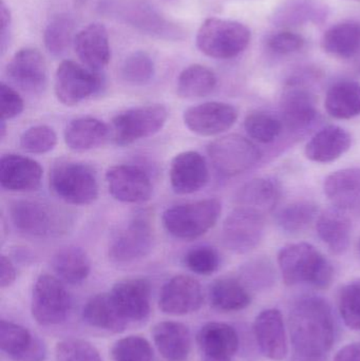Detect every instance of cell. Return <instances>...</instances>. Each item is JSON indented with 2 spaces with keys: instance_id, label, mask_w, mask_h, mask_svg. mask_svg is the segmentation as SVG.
I'll use <instances>...</instances> for the list:
<instances>
[{
  "instance_id": "obj_1",
  "label": "cell",
  "mask_w": 360,
  "mask_h": 361,
  "mask_svg": "<svg viewBox=\"0 0 360 361\" xmlns=\"http://www.w3.org/2000/svg\"><path fill=\"white\" fill-rule=\"evenodd\" d=\"M289 330L299 361H323L335 341V322L329 303L318 296L298 299L290 311Z\"/></svg>"
},
{
  "instance_id": "obj_2",
  "label": "cell",
  "mask_w": 360,
  "mask_h": 361,
  "mask_svg": "<svg viewBox=\"0 0 360 361\" xmlns=\"http://www.w3.org/2000/svg\"><path fill=\"white\" fill-rule=\"evenodd\" d=\"M278 267L287 286L309 284L319 290H325L334 280L331 262L306 242L289 244L278 254Z\"/></svg>"
},
{
  "instance_id": "obj_3",
  "label": "cell",
  "mask_w": 360,
  "mask_h": 361,
  "mask_svg": "<svg viewBox=\"0 0 360 361\" xmlns=\"http://www.w3.org/2000/svg\"><path fill=\"white\" fill-rule=\"evenodd\" d=\"M101 11L135 29L165 40H182L185 32L179 25L167 20L145 0H105Z\"/></svg>"
},
{
  "instance_id": "obj_4",
  "label": "cell",
  "mask_w": 360,
  "mask_h": 361,
  "mask_svg": "<svg viewBox=\"0 0 360 361\" xmlns=\"http://www.w3.org/2000/svg\"><path fill=\"white\" fill-rule=\"evenodd\" d=\"M221 212V202L218 199L179 204L165 210L163 225L178 239L194 240L209 233L217 224Z\"/></svg>"
},
{
  "instance_id": "obj_5",
  "label": "cell",
  "mask_w": 360,
  "mask_h": 361,
  "mask_svg": "<svg viewBox=\"0 0 360 361\" xmlns=\"http://www.w3.org/2000/svg\"><path fill=\"white\" fill-rule=\"evenodd\" d=\"M197 47L207 56L230 59L238 56L251 42L247 25L230 19L209 18L197 34Z\"/></svg>"
},
{
  "instance_id": "obj_6",
  "label": "cell",
  "mask_w": 360,
  "mask_h": 361,
  "mask_svg": "<svg viewBox=\"0 0 360 361\" xmlns=\"http://www.w3.org/2000/svg\"><path fill=\"white\" fill-rule=\"evenodd\" d=\"M50 188L71 205L87 206L99 197L97 173L84 163L61 162L50 171Z\"/></svg>"
},
{
  "instance_id": "obj_7",
  "label": "cell",
  "mask_w": 360,
  "mask_h": 361,
  "mask_svg": "<svg viewBox=\"0 0 360 361\" xmlns=\"http://www.w3.org/2000/svg\"><path fill=\"white\" fill-rule=\"evenodd\" d=\"M168 110L161 104L139 106L120 112L112 120L116 145L128 146L162 130L168 120Z\"/></svg>"
},
{
  "instance_id": "obj_8",
  "label": "cell",
  "mask_w": 360,
  "mask_h": 361,
  "mask_svg": "<svg viewBox=\"0 0 360 361\" xmlns=\"http://www.w3.org/2000/svg\"><path fill=\"white\" fill-rule=\"evenodd\" d=\"M209 159L218 173L224 177H236L255 167L262 158L259 148L240 135L219 137L207 147Z\"/></svg>"
},
{
  "instance_id": "obj_9",
  "label": "cell",
  "mask_w": 360,
  "mask_h": 361,
  "mask_svg": "<svg viewBox=\"0 0 360 361\" xmlns=\"http://www.w3.org/2000/svg\"><path fill=\"white\" fill-rule=\"evenodd\" d=\"M72 299L63 281L54 276H39L32 292L31 311L40 326H56L67 319Z\"/></svg>"
},
{
  "instance_id": "obj_10",
  "label": "cell",
  "mask_w": 360,
  "mask_h": 361,
  "mask_svg": "<svg viewBox=\"0 0 360 361\" xmlns=\"http://www.w3.org/2000/svg\"><path fill=\"white\" fill-rule=\"evenodd\" d=\"M264 231V214L249 208L237 207L224 221L222 241L230 252L247 254L259 245L263 239Z\"/></svg>"
},
{
  "instance_id": "obj_11",
  "label": "cell",
  "mask_w": 360,
  "mask_h": 361,
  "mask_svg": "<svg viewBox=\"0 0 360 361\" xmlns=\"http://www.w3.org/2000/svg\"><path fill=\"white\" fill-rule=\"evenodd\" d=\"M101 86L103 80L97 71L72 61H63L55 73V95L63 105L69 107L97 94Z\"/></svg>"
},
{
  "instance_id": "obj_12",
  "label": "cell",
  "mask_w": 360,
  "mask_h": 361,
  "mask_svg": "<svg viewBox=\"0 0 360 361\" xmlns=\"http://www.w3.org/2000/svg\"><path fill=\"white\" fill-rule=\"evenodd\" d=\"M10 218L17 231L31 237H53L63 233L65 226L63 218L56 209L31 200L13 203Z\"/></svg>"
},
{
  "instance_id": "obj_13",
  "label": "cell",
  "mask_w": 360,
  "mask_h": 361,
  "mask_svg": "<svg viewBox=\"0 0 360 361\" xmlns=\"http://www.w3.org/2000/svg\"><path fill=\"white\" fill-rule=\"evenodd\" d=\"M154 241V229L149 221L137 216L113 238L108 256L114 264H132L150 254Z\"/></svg>"
},
{
  "instance_id": "obj_14",
  "label": "cell",
  "mask_w": 360,
  "mask_h": 361,
  "mask_svg": "<svg viewBox=\"0 0 360 361\" xmlns=\"http://www.w3.org/2000/svg\"><path fill=\"white\" fill-rule=\"evenodd\" d=\"M183 120L192 133L201 137H213L236 124L238 111L230 104L207 102L186 109Z\"/></svg>"
},
{
  "instance_id": "obj_15",
  "label": "cell",
  "mask_w": 360,
  "mask_h": 361,
  "mask_svg": "<svg viewBox=\"0 0 360 361\" xmlns=\"http://www.w3.org/2000/svg\"><path fill=\"white\" fill-rule=\"evenodd\" d=\"M6 75L14 86L30 94H40L48 84L46 61L36 49L25 48L15 53L6 67Z\"/></svg>"
},
{
  "instance_id": "obj_16",
  "label": "cell",
  "mask_w": 360,
  "mask_h": 361,
  "mask_svg": "<svg viewBox=\"0 0 360 361\" xmlns=\"http://www.w3.org/2000/svg\"><path fill=\"white\" fill-rule=\"evenodd\" d=\"M106 182L110 195L123 203H143L154 192L149 176L133 165H116L106 173Z\"/></svg>"
},
{
  "instance_id": "obj_17",
  "label": "cell",
  "mask_w": 360,
  "mask_h": 361,
  "mask_svg": "<svg viewBox=\"0 0 360 361\" xmlns=\"http://www.w3.org/2000/svg\"><path fill=\"white\" fill-rule=\"evenodd\" d=\"M203 300L204 296L198 280L190 276L178 275L163 286L159 305L167 315L184 316L199 311Z\"/></svg>"
},
{
  "instance_id": "obj_18",
  "label": "cell",
  "mask_w": 360,
  "mask_h": 361,
  "mask_svg": "<svg viewBox=\"0 0 360 361\" xmlns=\"http://www.w3.org/2000/svg\"><path fill=\"white\" fill-rule=\"evenodd\" d=\"M109 294L118 313L129 324L147 319L151 309V286L147 280H120L114 284Z\"/></svg>"
},
{
  "instance_id": "obj_19",
  "label": "cell",
  "mask_w": 360,
  "mask_h": 361,
  "mask_svg": "<svg viewBox=\"0 0 360 361\" xmlns=\"http://www.w3.org/2000/svg\"><path fill=\"white\" fill-rule=\"evenodd\" d=\"M254 335L260 352L271 360L281 361L289 353L283 314L277 309L262 311L254 322Z\"/></svg>"
},
{
  "instance_id": "obj_20",
  "label": "cell",
  "mask_w": 360,
  "mask_h": 361,
  "mask_svg": "<svg viewBox=\"0 0 360 361\" xmlns=\"http://www.w3.org/2000/svg\"><path fill=\"white\" fill-rule=\"evenodd\" d=\"M209 179V167L202 154L184 152L171 161L169 180L178 195H190L202 189Z\"/></svg>"
},
{
  "instance_id": "obj_21",
  "label": "cell",
  "mask_w": 360,
  "mask_h": 361,
  "mask_svg": "<svg viewBox=\"0 0 360 361\" xmlns=\"http://www.w3.org/2000/svg\"><path fill=\"white\" fill-rule=\"evenodd\" d=\"M42 169L36 161L19 154L0 159V185L12 192L37 190L42 184Z\"/></svg>"
},
{
  "instance_id": "obj_22",
  "label": "cell",
  "mask_w": 360,
  "mask_h": 361,
  "mask_svg": "<svg viewBox=\"0 0 360 361\" xmlns=\"http://www.w3.org/2000/svg\"><path fill=\"white\" fill-rule=\"evenodd\" d=\"M0 349L15 361H42L46 357V347L39 338L6 320L0 322Z\"/></svg>"
},
{
  "instance_id": "obj_23",
  "label": "cell",
  "mask_w": 360,
  "mask_h": 361,
  "mask_svg": "<svg viewBox=\"0 0 360 361\" xmlns=\"http://www.w3.org/2000/svg\"><path fill=\"white\" fill-rule=\"evenodd\" d=\"M323 190L334 207L360 216V167L340 169L328 176Z\"/></svg>"
},
{
  "instance_id": "obj_24",
  "label": "cell",
  "mask_w": 360,
  "mask_h": 361,
  "mask_svg": "<svg viewBox=\"0 0 360 361\" xmlns=\"http://www.w3.org/2000/svg\"><path fill=\"white\" fill-rule=\"evenodd\" d=\"M74 50L89 69L99 72L110 61L109 37L105 25L94 23L78 32L74 39Z\"/></svg>"
},
{
  "instance_id": "obj_25",
  "label": "cell",
  "mask_w": 360,
  "mask_h": 361,
  "mask_svg": "<svg viewBox=\"0 0 360 361\" xmlns=\"http://www.w3.org/2000/svg\"><path fill=\"white\" fill-rule=\"evenodd\" d=\"M280 114L281 122L289 130H304L318 114L314 95L299 87L287 89L281 97Z\"/></svg>"
},
{
  "instance_id": "obj_26",
  "label": "cell",
  "mask_w": 360,
  "mask_h": 361,
  "mask_svg": "<svg viewBox=\"0 0 360 361\" xmlns=\"http://www.w3.org/2000/svg\"><path fill=\"white\" fill-rule=\"evenodd\" d=\"M352 145V137L346 129L328 126L321 129L306 144L304 154L315 163H331L342 158Z\"/></svg>"
},
{
  "instance_id": "obj_27",
  "label": "cell",
  "mask_w": 360,
  "mask_h": 361,
  "mask_svg": "<svg viewBox=\"0 0 360 361\" xmlns=\"http://www.w3.org/2000/svg\"><path fill=\"white\" fill-rule=\"evenodd\" d=\"M318 237L332 254L344 255L349 250L352 237V223L347 212L336 207L328 208L316 220Z\"/></svg>"
},
{
  "instance_id": "obj_28",
  "label": "cell",
  "mask_w": 360,
  "mask_h": 361,
  "mask_svg": "<svg viewBox=\"0 0 360 361\" xmlns=\"http://www.w3.org/2000/svg\"><path fill=\"white\" fill-rule=\"evenodd\" d=\"M154 345L161 355L168 361L187 360L192 348V335L185 324L163 322L152 329Z\"/></svg>"
},
{
  "instance_id": "obj_29",
  "label": "cell",
  "mask_w": 360,
  "mask_h": 361,
  "mask_svg": "<svg viewBox=\"0 0 360 361\" xmlns=\"http://www.w3.org/2000/svg\"><path fill=\"white\" fill-rule=\"evenodd\" d=\"M109 135V127L105 123L86 116L71 121L66 127L63 137L69 149L85 152L104 145Z\"/></svg>"
},
{
  "instance_id": "obj_30",
  "label": "cell",
  "mask_w": 360,
  "mask_h": 361,
  "mask_svg": "<svg viewBox=\"0 0 360 361\" xmlns=\"http://www.w3.org/2000/svg\"><path fill=\"white\" fill-rule=\"evenodd\" d=\"M197 343L204 355L232 358L239 349V336L230 324L209 322L199 331Z\"/></svg>"
},
{
  "instance_id": "obj_31",
  "label": "cell",
  "mask_w": 360,
  "mask_h": 361,
  "mask_svg": "<svg viewBox=\"0 0 360 361\" xmlns=\"http://www.w3.org/2000/svg\"><path fill=\"white\" fill-rule=\"evenodd\" d=\"M82 318L92 328L110 333L124 332L129 326V322L118 313L109 293L89 299L82 310Z\"/></svg>"
},
{
  "instance_id": "obj_32",
  "label": "cell",
  "mask_w": 360,
  "mask_h": 361,
  "mask_svg": "<svg viewBox=\"0 0 360 361\" xmlns=\"http://www.w3.org/2000/svg\"><path fill=\"white\" fill-rule=\"evenodd\" d=\"M280 199V189L276 182L266 178H257L243 185L235 201L238 207L249 208L260 214L272 212Z\"/></svg>"
},
{
  "instance_id": "obj_33",
  "label": "cell",
  "mask_w": 360,
  "mask_h": 361,
  "mask_svg": "<svg viewBox=\"0 0 360 361\" xmlns=\"http://www.w3.org/2000/svg\"><path fill=\"white\" fill-rule=\"evenodd\" d=\"M323 51L338 59H352L360 52V23L342 21L330 27L321 39Z\"/></svg>"
},
{
  "instance_id": "obj_34",
  "label": "cell",
  "mask_w": 360,
  "mask_h": 361,
  "mask_svg": "<svg viewBox=\"0 0 360 361\" xmlns=\"http://www.w3.org/2000/svg\"><path fill=\"white\" fill-rule=\"evenodd\" d=\"M209 299L216 310L224 313L242 311L252 302L251 294L245 284L232 277L213 281L209 288Z\"/></svg>"
},
{
  "instance_id": "obj_35",
  "label": "cell",
  "mask_w": 360,
  "mask_h": 361,
  "mask_svg": "<svg viewBox=\"0 0 360 361\" xmlns=\"http://www.w3.org/2000/svg\"><path fill=\"white\" fill-rule=\"evenodd\" d=\"M325 107L329 116L337 120L360 116V84L352 80L336 82L325 95Z\"/></svg>"
},
{
  "instance_id": "obj_36",
  "label": "cell",
  "mask_w": 360,
  "mask_h": 361,
  "mask_svg": "<svg viewBox=\"0 0 360 361\" xmlns=\"http://www.w3.org/2000/svg\"><path fill=\"white\" fill-rule=\"evenodd\" d=\"M53 271L57 278L68 284H80L88 278L91 262L88 255L77 246L61 248L53 256Z\"/></svg>"
},
{
  "instance_id": "obj_37",
  "label": "cell",
  "mask_w": 360,
  "mask_h": 361,
  "mask_svg": "<svg viewBox=\"0 0 360 361\" xmlns=\"http://www.w3.org/2000/svg\"><path fill=\"white\" fill-rule=\"evenodd\" d=\"M217 87V76L202 65H192L180 73L177 93L182 99H199L211 94Z\"/></svg>"
},
{
  "instance_id": "obj_38",
  "label": "cell",
  "mask_w": 360,
  "mask_h": 361,
  "mask_svg": "<svg viewBox=\"0 0 360 361\" xmlns=\"http://www.w3.org/2000/svg\"><path fill=\"white\" fill-rule=\"evenodd\" d=\"M73 18L67 14H59L53 17L44 30V46L51 55L55 57L63 56L67 53L72 44H74Z\"/></svg>"
},
{
  "instance_id": "obj_39",
  "label": "cell",
  "mask_w": 360,
  "mask_h": 361,
  "mask_svg": "<svg viewBox=\"0 0 360 361\" xmlns=\"http://www.w3.org/2000/svg\"><path fill=\"white\" fill-rule=\"evenodd\" d=\"M318 209L312 202L297 201L283 207L277 214L276 220L281 229L290 233L306 231L317 220Z\"/></svg>"
},
{
  "instance_id": "obj_40",
  "label": "cell",
  "mask_w": 360,
  "mask_h": 361,
  "mask_svg": "<svg viewBox=\"0 0 360 361\" xmlns=\"http://www.w3.org/2000/svg\"><path fill=\"white\" fill-rule=\"evenodd\" d=\"M244 128L249 137L262 144L274 142L283 131V122L266 112H252L244 121Z\"/></svg>"
},
{
  "instance_id": "obj_41",
  "label": "cell",
  "mask_w": 360,
  "mask_h": 361,
  "mask_svg": "<svg viewBox=\"0 0 360 361\" xmlns=\"http://www.w3.org/2000/svg\"><path fill=\"white\" fill-rule=\"evenodd\" d=\"M154 75V61L143 51H137L129 55L120 67V76L123 80L133 86L148 84Z\"/></svg>"
},
{
  "instance_id": "obj_42",
  "label": "cell",
  "mask_w": 360,
  "mask_h": 361,
  "mask_svg": "<svg viewBox=\"0 0 360 361\" xmlns=\"http://www.w3.org/2000/svg\"><path fill=\"white\" fill-rule=\"evenodd\" d=\"M111 356L113 361H154L151 345L141 336H128L116 341Z\"/></svg>"
},
{
  "instance_id": "obj_43",
  "label": "cell",
  "mask_w": 360,
  "mask_h": 361,
  "mask_svg": "<svg viewBox=\"0 0 360 361\" xmlns=\"http://www.w3.org/2000/svg\"><path fill=\"white\" fill-rule=\"evenodd\" d=\"M338 309L350 330L360 331V280L349 282L340 290Z\"/></svg>"
},
{
  "instance_id": "obj_44",
  "label": "cell",
  "mask_w": 360,
  "mask_h": 361,
  "mask_svg": "<svg viewBox=\"0 0 360 361\" xmlns=\"http://www.w3.org/2000/svg\"><path fill=\"white\" fill-rule=\"evenodd\" d=\"M57 135L54 129L46 125L30 127L20 137V146L25 152L44 154L56 146Z\"/></svg>"
},
{
  "instance_id": "obj_45",
  "label": "cell",
  "mask_w": 360,
  "mask_h": 361,
  "mask_svg": "<svg viewBox=\"0 0 360 361\" xmlns=\"http://www.w3.org/2000/svg\"><path fill=\"white\" fill-rule=\"evenodd\" d=\"M56 361H103L92 343L82 339H65L55 347Z\"/></svg>"
},
{
  "instance_id": "obj_46",
  "label": "cell",
  "mask_w": 360,
  "mask_h": 361,
  "mask_svg": "<svg viewBox=\"0 0 360 361\" xmlns=\"http://www.w3.org/2000/svg\"><path fill=\"white\" fill-rule=\"evenodd\" d=\"M184 262L192 273L209 276L218 271L221 259L217 250L211 246H197L186 252Z\"/></svg>"
},
{
  "instance_id": "obj_47",
  "label": "cell",
  "mask_w": 360,
  "mask_h": 361,
  "mask_svg": "<svg viewBox=\"0 0 360 361\" xmlns=\"http://www.w3.org/2000/svg\"><path fill=\"white\" fill-rule=\"evenodd\" d=\"M304 46V37L291 31L278 32L268 39V49L277 54H292L302 50Z\"/></svg>"
},
{
  "instance_id": "obj_48",
  "label": "cell",
  "mask_w": 360,
  "mask_h": 361,
  "mask_svg": "<svg viewBox=\"0 0 360 361\" xmlns=\"http://www.w3.org/2000/svg\"><path fill=\"white\" fill-rule=\"evenodd\" d=\"M25 104L20 95L12 87L0 84V112L1 120L8 121L18 116L23 111Z\"/></svg>"
},
{
  "instance_id": "obj_49",
  "label": "cell",
  "mask_w": 360,
  "mask_h": 361,
  "mask_svg": "<svg viewBox=\"0 0 360 361\" xmlns=\"http://www.w3.org/2000/svg\"><path fill=\"white\" fill-rule=\"evenodd\" d=\"M17 278V271L14 264L8 257L1 255L0 257V286L1 288H8L14 283Z\"/></svg>"
},
{
  "instance_id": "obj_50",
  "label": "cell",
  "mask_w": 360,
  "mask_h": 361,
  "mask_svg": "<svg viewBox=\"0 0 360 361\" xmlns=\"http://www.w3.org/2000/svg\"><path fill=\"white\" fill-rule=\"evenodd\" d=\"M0 25H1L0 49H1V52H4L8 44V39H10L11 14L10 10L4 4V0H1V4H0Z\"/></svg>"
},
{
  "instance_id": "obj_51",
  "label": "cell",
  "mask_w": 360,
  "mask_h": 361,
  "mask_svg": "<svg viewBox=\"0 0 360 361\" xmlns=\"http://www.w3.org/2000/svg\"><path fill=\"white\" fill-rule=\"evenodd\" d=\"M333 361H360V343L345 345L336 353Z\"/></svg>"
},
{
  "instance_id": "obj_52",
  "label": "cell",
  "mask_w": 360,
  "mask_h": 361,
  "mask_svg": "<svg viewBox=\"0 0 360 361\" xmlns=\"http://www.w3.org/2000/svg\"><path fill=\"white\" fill-rule=\"evenodd\" d=\"M202 361H232V358L211 357V356L204 355Z\"/></svg>"
},
{
  "instance_id": "obj_53",
  "label": "cell",
  "mask_w": 360,
  "mask_h": 361,
  "mask_svg": "<svg viewBox=\"0 0 360 361\" xmlns=\"http://www.w3.org/2000/svg\"><path fill=\"white\" fill-rule=\"evenodd\" d=\"M6 135V121L1 120L0 122V137L1 140L4 139Z\"/></svg>"
},
{
  "instance_id": "obj_54",
  "label": "cell",
  "mask_w": 360,
  "mask_h": 361,
  "mask_svg": "<svg viewBox=\"0 0 360 361\" xmlns=\"http://www.w3.org/2000/svg\"><path fill=\"white\" fill-rule=\"evenodd\" d=\"M357 250H359V254L360 255V240L359 241V246H357Z\"/></svg>"
},
{
  "instance_id": "obj_55",
  "label": "cell",
  "mask_w": 360,
  "mask_h": 361,
  "mask_svg": "<svg viewBox=\"0 0 360 361\" xmlns=\"http://www.w3.org/2000/svg\"><path fill=\"white\" fill-rule=\"evenodd\" d=\"M357 1H359V0H357Z\"/></svg>"
}]
</instances>
